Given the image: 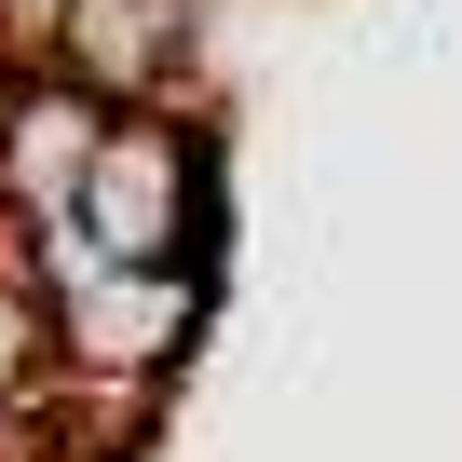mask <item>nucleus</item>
<instances>
[{
  "label": "nucleus",
  "mask_w": 462,
  "mask_h": 462,
  "mask_svg": "<svg viewBox=\"0 0 462 462\" xmlns=\"http://www.w3.org/2000/svg\"><path fill=\"white\" fill-rule=\"evenodd\" d=\"M55 231L96 273H204L217 286V231H231L217 217V136L177 123V109H109V136H96V163H82Z\"/></svg>",
  "instance_id": "f257e3e1"
},
{
  "label": "nucleus",
  "mask_w": 462,
  "mask_h": 462,
  "mask_svg": "<svg viewBox=\"0 0 462 462\" xmlns=\"http://www.w3.org/2000/svg\"><path fill=\"white\" fill-rule=\"evenodd\" d=\"M204 55V0H55V28H42V69L82 82L96 109H177Z\"/></svg>",
  "instance_id": "f03ea898"
}]
</instances>
